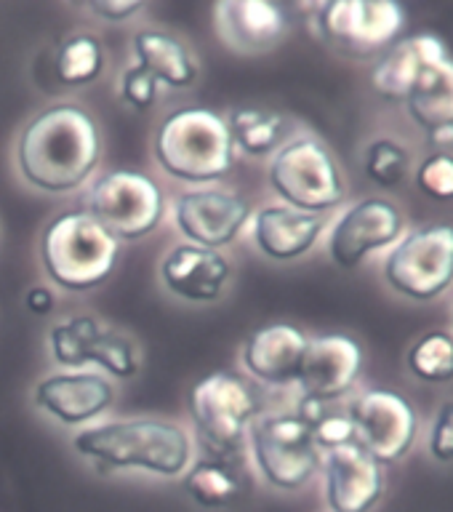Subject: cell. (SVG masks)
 <instances>
[{"label": "cell", "instance_id": "1", "mask_svg": "<svg viewBox=\"0 0 453 512\" xmlns=\"http://www.w3.org/2000/svg\"><path fill=\"white\" fill-rule=\"evenodd\" d=\"M102 128L86 107L72 102L40 110L16 139V168L24 184L46 195H70L102 163Z\"/></svg>", "mask_w": 453, "mask_h": 512}, {"label": "cell", "instance_id": "2", "mask_svg": "<svg viewBox=\"0 0 453 512\" xmlns=\"http://www.w3.org/2000/svg\"><path fill=\"white\" fill-rule=\"evenodd\" d=\"M70 443L80 459L110 472L139 470L176 480L195 462L192 432L160 416L102 419L75 432Z\"/></svg>", "mask_w": 453, "mask_h": 512}, {"label": "cell", "instance_id": "3", "mask_svg": "<svg viewBox=\"0 0 453 512\" xmlns=\"http://www.w3.org/2000/svg\"><path fill=\"white\" fill-rule=\"evenodd\" d=\"M230 128L211 107H179L160 120L152 136V158L166 176L190 187L219 184L235 166Z\"/></svg>", "mask_w": 453, "mask_h": 512}, {"label": "cell", "instance_id": "4", "mask_svg": "<svg viewBox=\"0 0 453 512\" xmlns=\"http://www.w3.org/2000/svg\"><path fill=\"white\" fill-rule=\"evenodd\" d=\"M120 259V243L86 211H62L43 227L40 267L62 291L86 294L110 280Z\"/></svg>", "mask_w": 453, "mask_h": 512}, {"label": "cell", "instance_id": "5", "mask_svg": "<svg viewBox=\"0 0 453 512\" xmlns=\"http://www.w3.org/2000/svg\"><path fill=\"white\" fill-rule=\"evenodd\" d=\"M187 411L195 443L214 459H232L246 443L248 427L264 414L259 384L235 371H214L192 384Z\"/></svg>", "mask_w": 453, "mask_h": 512}, {"label": "cell", "instance_id": "6", "mask_svg": "<svg viewBox=\"0 0 453 512\" xmlns=\"http://www.w3.org/2000/svg\"><path fill=\"white\" fill-rule=\"evenodd\" d=\"M267 182L283 206L307 214L334 211L347 200V179L339 160L318 136H291L270 158Z\"/></svg>", "mask_w": 453, "mask_h": 512}, {"label": "cell", "instance_id": "7", "mask_svg": "<svg viewBox=\"0 0 453 512\" xmlns=\"http://www.w3.org/2000/svg\"><path fill=\"white\" fill-rule=\"evenodd\" d=\"M248 454L259 478L275 491H302L320 475L323 451L310 422L296 411H264L248 427Z\"/></svg>", "mask_w": 453, "mask_h": 512}, {"label": "cell", "instance_id": "8", "mask_svg": "<svg viewBox=\"0 0 453 512\" xmlns=\"http://www.w3.org/2000/svg\"><path fill=\"white\" fill-rule=\"evenodd\" d=\"M86 214L118 243H136L158 230L168 214V198L150 174L112 168L88 187Z\"/></svg>", "mask_w": 453, "mask_h": 512}, {"label": "cell", "instance_id": "9", "mask_svg": "<svg viewBox=\"0 0 453 512\" xmlns=\"http://www.w3.org/2000/svg\"><path fill=\"white\" fill-rule=\"evenodd\" d=\"M384 283L408 302H435L453 286V224L432 222L406 235L387 251Z\"/></svg>", "mask_w": 453, "mask_h": 512}, {"label": "cell", "instance_id": "10", "mask_svg": "<svg viewBox=\"0 0 453 512\" xmlns=\"http://www.w3.org/2000/svg\"><path fill=\"white\" fill-rule=\"evenodd\" d=\"M406 8L392 0H331L320 3L315 30L347 56H379L406 32Z\"/></svg>", "mask_w": 453, "mask_h": 512}, {"label": "cell", "instance_id": "11", "mask_svg": "<svg viewBox=\"0 0 453 512\" xmlns=\"http://www.w3.org/2000/svg\"><path fill=\"white\" fill-rule=\"evenodd\" d=\"M344 411L350 416L355 443L382 467L403 462L411 454L419 435V411L403 392L371 387L358 392Z\"/></svg>", "mask_w": 453, "mask_h": 512}, {"label": "cell", "instance_id": "12", "mask_svg": "<svg viewBox=\"0 0 453 512\" xmlns=\"http://www.w3.org/2000/svg\"><path fill=\"white\" fill-rule=\"evenodd\" d=\"M406 235V216L395 200L371 195L344 208L326 230L328 259L342 270H358L374 254L390 251Z\"/></svg>", "mask_w": 453, "mask_h": 512}, {"label": "cell", "instance_id": "13", "mask_svg": "<svg viewBox=\"0 0 453 512\" xmlns=\"http://www.w3.org/2000/svg\"><path fill=\"white\" fill-rule=\"evenodd\" d=\"M251 216L254 206L246 195L222 184L190 187L179 192L171 206V222L184 243L214 251L232 246L248 230Z\"/></svg>", "mask_w": 453, "mask_h": 512}, {"label": "cell", "instance_id": "14", "mask_svg": "<svg viewBox=\"0 0 453 512\" xmlns=\"http://www.w3.org/2000/svg\"><path fill=\"white\" fill-rule=\"evenodd\" d=\"M32 406L62 427H88L102 422L115 406V382L94 368L54 371L32 387Z\"/></svg>", "mask_w": 453, "mask_h": 512}, {"label": "cell", "instance_id": "15", "mask_svg": "<svg viewBox=\"0 0 453 512\" xmlns=\"http://www.w3.org/2000/svg\"><path fill=\"white\" fill-rule=\"evenodd\" d=\"M366 366L363 344L350 334H318L307 339L296 387L302 398L336 403L350 395Z\"/></svg>", "mask_w": 453, "mask_h": 512}, {"label": "cell", "instance_id": "16", "mask_svg": "<svg viewBox=\"0 0 453 512\" xmlns=\"http://www.w3.org/2000/svg\"><path fill=\"white\" fill-rule=\"evenodd\" d=\"M328 512H374L387 491V475L358 443L331 448L320 464Z\"/></svg>", "mask_w": 453, "mask_h": 512}, {"label": "cell", "instance_id": "17", "mask_svg": "<svg viewBox=\"0 0 453 512\" xmlns=\"http://www.w3.org/2000/svg\"><path fill=\"white\" fill-rule=\"evenodd\" d=\"M160 286L184 304H216L232 283V262L224 251L176 243L158 267Z\"/></svg>", "mask_w": 453, "mask_h": 512}, {"label": "cell", "instance_id": "18", "mask_svg": "<svg viewBox=\"0 0 453 512\" xmlns=\"http://www.w3.org/2000/svg\"><path fill=\"white\" fill-rule=\"evenodd\" d=\"M326 230L328 216L296 211L283 203L254 208V216L248 222V235L256 251L278 264L304 259L323 240Z\"/></svg>", "mask_w": 453, "mask_h": 512}, {"label": "cell", "instance_id": "19", "mask_svg": "<svg viewBox=\"0 0 453 512\" xmlns=\"http://www.w3.org/2000/svg\"><path fill=\"white\" fill-rule=\"evenodd\" d=\"M286 6L272 0H222L214 6V30L235 54L256 56L288 35Z\"/></svg>", "mask_w": 453, "mask_h": 512}, {"label": "cell", "instance_id": "20", "mask_svg": "<svg viewBox=\"0 0 453 512\" xmlns=\"http://www.w3.org/2000/svg\"><path fill=\"white\" fill-rule=\"evenodd\" d=\"M307 339L310 336L294 323H267L243 339L240 366L246 368L251 382L264 387H291L299 376Z\"/></svg>", "mask_w": 453, "mask_h": 512}, {"label": "cell", "instance_id": "21", "mask_svg": "<svg viewBox=\"0 0 453 512\" xmlns=\"http://www.w3.org/2000/svg\"><path fill=\"white\" fill-rule=\"evenodd\" d=\"M446 56H451L446 40L435 32L403 35L384 54L376 56V64L371 67V88L384 102H406L408 91L414 88L424 67L438 59H446Z\"/></svg>", "mask_w": 453, "mask_h": 512}, {"label": "cell", "instance_id": "22", "mask_svg": "<svg viewBox=\"0 0 453 512\" xmlns=\"http://www.w3.org/2000/svg\"><path fill=\"white\" fill-rule=\"evenodd\" d=\"M134 62L158 80L160 88L187 91L200 80V59L184 38L168 30H139L131 38Z\"/></svg>", "mask_w": 453, "mask_h": 512}, {"label": "cell", "instance_id": "23", "mask_svg": "<svg viewBox=\"0 0 453 512\" xmlns=\"http://www.w3.org/2000/svg\"><path fill=\"white\" fill-rule=\"evenodd\" d=\"M403 104L424 134L453 126V56L427 64Z\"/></svg>", "mask_w": 453, "mask_h": 512}, {"label": "cell", "instance_id": "24", "mask_svg": "<svg viewBox=\"0 0 453 512\" xmlns=\"http://www.w3.org/2000/svg\"><path fill=\"white\" fill-rule=\"evenodd\" d=\"M230 128L232 147L246 158H272L288 136V120L278 110L262 104H240L224 115Z\"/></svg>", "mask_w": 453, "mask_h": 512}, {"label": "cell", "instance_id": "25", "mask_svg": "<svg viewBox=\"0 0 453 512\" xmlns=\"http://www.w3.org/2000/svg\"><path fill=\"white\" fill-rule=\"evenodd\" d=\"M102 320L91 312H72L48 326L46 347L59 371L91 368V350L102 336Z\"/></svg>", "mask_w": 453, "mask_h": 512}, {"label": "cell", "instance_id": "26", "mask_svg": "<svg viewBox=\"0 0 453 512\" xmlns=\"http://www.w3.org/2000/svg\"><path fill=\"white\" fill-rule=\"evenodd\" d=\"M184 494L203 510H224L238 502L243 491L240 472L230 464V459H214L206 456L200 462H192V467L182 475Z\"/></svg>", "mask_w": 453, "mask_h": 512}, {"label": "cell", "instance_id": "27", "mask_svg": "<svg viewBox=\"0 0 453 512\" xmlns=\"http://www.w3.org/2000/svg\"><path fill=\"white\" fill-rule=\"evenodd\" d=\"M107 48L94 32H75L56 48L54 75L67 88L91 86L104 75Z\"/></svg>", "mask_w": 453, "mask_h": 512}, {"label": "cell", "instance_id": "28", "mask_svg": "<svg viewBox=\"0 0 453 512\" xmlns=\"http://www.w3.org/2000/svg\"><path fill=\"white\" fill-rule=\"evenodd\" d=\"M406 366L411 376L424 384L453 382V334L435 328L416 339L406 352Z\"/></svg>", "mask_w": 453, "mask_h": 512}, {"label": "cell", "instance_id": "29", "mask_svg": "<svg viewBox=\"0 0 453 512\" xmlns=\"http://www.w3.org/2000/svg\"><path fill=\"white\" fill-rule=\"evenodd\" d=\"M91 366L112 382H128L139 374L142 355L131 336L115 331V328H104L91 350Z\"/></svg>", "mask_w": 453, "mask_h": 512}, {"label": "cell", "instance_id": "30", "mask_svg": "<svg viewBox=\"0 0 453 512\" xmlns=\"http://www.w3.org/2000/svg\"><path fill=\"white\" fill-rule=\"evenodd\" d=\"M363 174L382 190L400 187L411 174V152L398 139L379 136L374 142H368L366 152H363Z\"/></svg>", "mask_w": 453, "mask_h": 512}, {"label": "cell", "instance_id": "31", "mask_svg": "<svg viewBox=\"0 0 453 512\" xmlns=\"http://www.w3.org/2000/svg\"><path fill=\"white\" fill-rule=\"evenodd\" d=\"M416 187L430 200L451 203L453 200V152H430L414 171Z\"/></svg>", "mask_w": 453, "mask_h": 512}, {"label": "cell", "instance_id": "32", "mask_svg": "<svg viewBox=\"0 0 453 512\" xmlns=\"http://www.w3.org/2000/svg\"><path fill=\"white\" fill-rule=\"evenodd\" d=\"M118 94L126 107H131V110L136 112H147L155 107V102H158L160 86L150 72L142 70L136 62H131L123 67V72H120Z\"/></svg>", "mask_w": 453, "mask_h": 512}, {"label": "cell", "instance_id": "33", "mask_svg": "<svg viewBox=\"0 0 453 512\" xmlns=\"http://www.w3.org/2000/svg\"><path fill=\"white\" fill-rule=\"evenodd\" d=\"M312 435H315V443L326 454L331 448L347 446V443H355V432H352V422L347 411H334L331 406H326L315 419L310 422Z\"/></svg>", "mask_w": 453, "mask_h": 512}, {"label": "cell", "instance_id": "34", "mask_svg": "<svg viewBox=\"0 0 453 512\" xmlns=\"http://www.w3.org/2000/svg\"><path fill=\"white\" fill-rule=\"evenodd\" d=\"M427 451L438 464H453V398H448L432 416Z\"/></svg>", "mask_w": 453, "mask_h": 512}, {"label": "cell", "instance_id": "35", "mask_svg": "<svg viewBox=\"0 0 453 512\" xmlns=\"http://www.w3.org/2000/svg\"><path fill=\"white\" fill-rule=\"evenodd\" d=\"M86 8L99 16L102 22L120 24L134 19L139 11L147 8V3H142V0H94V3H86Z\"/></svg>", "mask_w": 453, "mask_h": 512}, {"label": "cell", "instance_id": "36", "mask_svg": "<svg viewBox=\"0 0 453 512\" xmlns=\"http://www.w3.org/2000/svg\"><path fill=\"white\" fill-rule=\"evenodd\" d=\"M54 304H56L54 288L32 286L30 291L24 294V307H27V312H32V315H38V318L51 315V312H54Z\"/></svg>", "mask_w": 453, "mask_h": 512}, {"label": "cell", "instance_id": "37", "mask_svg": "<svg viewBox=\"0 0 453 512\" xmlns=\"http://www.w3.org/2000/svg\"><path fill=\"white\" fill-rule=\"evenodd\" d=\"M427 142H430L432 147H438V152H453V126L430 131V134H427Z\"/></svg>", "mask_w": 453, "mask_h": 512}]
</instances>
